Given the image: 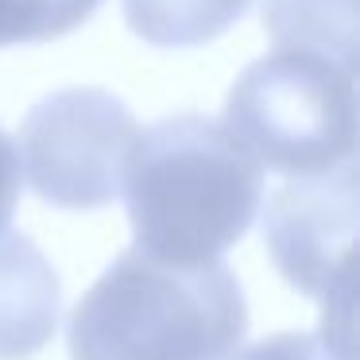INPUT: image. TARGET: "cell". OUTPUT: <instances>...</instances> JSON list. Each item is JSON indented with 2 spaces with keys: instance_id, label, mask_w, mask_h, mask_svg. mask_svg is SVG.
<instances>
[{
  "instance_id": "8",
  "label": "cell",
  "mask_w": 360,
  "mask_h": 360,
  "mask_svg": "<svg viewBox=\"0 0 360 360\" xmlns=\"http://www.w3.org/2000/svg\"><path fill=\"white\" fill-rule=\"evenodd\" d=\"M124 20L143 43L155 47H202L225 35L248 12L252 0H120Z\"/></svg>"
},
{
  "instance_id": "1",
  "label": "cell",
  "mask_w": 360,
  "mask_h": 360,
  "mask_svg": "<svg viewBox=\"0 0 360 360\" xmlns=\"http://www.w3.org/2000/svg\"><path fill=\"white\" fill-rule=\"evenodd\" d=\"M264 171L202 112L143 128L128 159L124 202L136 248L167 264H217L252 229Z\"/></svg>"
},
{
  "instance_id": "10",
  "label": "cell",
  "mask_w": 360,
  "mask_h": 360,
  "mask_svg": "<svg viewBox=\"0 0 360 360\" xmlns=\"http://www.w3.org/2000/svg\"><path fill=\"white\" fill-rule=\"evenodd\" d=\"M233 360H352V352L329 333H275L240 349Z\"/></svg>"
},
{
  "instance_id": "11",
  "label": "cell",
  "mask_w": 360,
  "mask_h": 360,
  "mask_svg": "<svg viewBox=\"0 0 360 360\" xmlns=\"http://www.w3.org/2000/svg\"><path fill=\"white\" fill-rule=\"evenodd\" d=\"M20 190H24V167H20V151L4 128H0V236L8 229L12 213L20 205Z\"/></svg>"
},
{
  "instance_id": "3",
  "label": "cell",
  "mask_w": 360,
  "mask_h": 360,
  "mask_svg": "<svg viewBox=\"0 0 360 360\" xmlns=\"http://www.w3.org/2000/svg\"><path fill=\"white\" fill-rule=\"evenodd\" d=\"M221 128L259 171L329 174L356 163V74L318 55L275 51L233 82Z\"/></svg>"
},
{
  "instance_id": "7",
  "label": "cell",
  "mask_w": 360,
  "mask_h": 360,
  "mask_svg": "<svg viewBox=\"0 0 360 360\" xmlns=\"http://www.w3.org/2000/svg\"><path fill=\"white\" fill-rule=\"evenodd\" d=\"M264 27L279 51L318 55L356 74V0H264Z\"/></svg>"
},
{
  "instance_id": "6",
  "label": "cell",
  "mask_w": 360,
  "mask_h": 360,
  "mask_svg": "<svg viewBox=\"0 0 360 360\" xmlns=\"http://www.w3.org/2000/svg\"><path fill=\"white\" fill-rule=\"evenodd\" d=\"M63 287L27 233L0 236V360H27L55 337Z\"/></svg>"
},
{
  "instance_id": "2",
  "label": "cell",
  "mask_w": 360,
  "mask_h": 360,
  "mask_svg": "<svg viewBox=\"0 0 360 360\" xmlns=\"http://www.w3.org/2000/svg\"><path fill=\"white\" fill-rule=\"evenodd\" d=\"M248 333V306L225 264L182 267L124 248L78 298L70 360H229Z\"/></svg>"
},
{
  "instance_id": "4",
  "label": "cell",
  "mask_w": 360,
  "mask_h": 360,
  "mask_svg": "<svg viewBox=\"0 0 360 360\" xmlns=\"http://www.w3.org/2000/svg\"><path fill=\"white\" fill-rule=\"evenodd\" d=\"M140 124L120 97L70 86L32 105L20 128V167L47 205L101 210L124 190Z\"/></svg>"
},
{
  "instance_id": "5",
  "label": "cell",
  "mask_w": 360,
  "mask_h": 360,
  "mask_svg": "<svg viewBox=\"0 0 360 360\" xmlns=\"http://www.w3.org/2000/svg\"><path fill=\"white\" fill-rule=\"evenodd\" d=\"M264 240L279 275L295 290L310 298L349 295L356 240V163L279 186L267 202Z\"/></svg>"
},
{
  "instance_id": "9",
  "label": "cell",
  "mask_w": 360,
  "mask_h": 360,
  "mask_svg": "<svg viewBox=\"0 0 360 360\" xmlns=\"http://www.w3.org/2000/svg\"><path fill=\"white\" fill-rule=\"evenodd\" d=\"M101 0H0V47L43 43L82 27Z\"/></svg>"
}]
</instances>
